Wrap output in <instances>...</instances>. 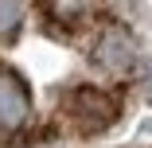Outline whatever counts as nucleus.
<instances>
[{"label":"nucleus","mask_w":152,"mask_h":148,"mask_svg":"<svg viewBox=\"0 0 152 148\" xmlns=\"http://www.w3.org/2000/svg\"><path fill=\"white\" fill-rule=\"evenodd\" d=\"M117 113H121L117 98L105 94V90H98V86H78V90H70L66 101H63V121L74 133H82V136L109 129L117 121Z\"/></svg>","instance_id":"1"},{"label":"nucleus","mask_w":152,"mask_h":148,"mask_svg":"<svg viewBox=\"0 0 152 148\" xmlns=\"http://www.w3.org/2000/svg\"><path fill=\"white\" fill-rule=\"evenodd\" d=\"M31 121V90H27V82L12 70L0 74V133H20L27 129Z\"/></svg>","instance_id":"2"},{"label":"nucleus","mask_w":152,"mask_h":148,"mask_svg":"<svg viewBox=\"0 0 152 148\" xmlns=\"http://www.w3.org/2000/svg\"><path fill=\"white\" fill-rule=\"evenodd\" d=\"M94 63L102 66V70H109V74H125L133 63H137V43H133V35L125 31V27H102V35H98V43H94Z\"/></svg>","instance_id":"3"},{"label":"nucleus","mask_w":152,"mask_h":148,"mask_svg":"<svg viewBox=\"0 0 152 148\" xmlns=\"http://www.w3.org/2000/svg\"><path fill=\"white\" fill-rule=\"evenodd\" d=\"M43 12L58 27H78L90 12H94V0H43Z\"/></svg>","instance_id":"4"},{"label":"nucleus","mask_w":152,"mask_h":148,"mask_svg":"<svg viewBox=\"0 0 152 148\" xmlns=\"http://www.w3.org/2000/svg\"><path fill=\"white\" fill-rule=\"evenodd\" d=\"M31 0H0V43H12L27 20Z\"/></svg>","instance_id":"5"},{"label":"nucleus","mask_w":152,"mask_h":148,"mask_svg":"<svg viewBox=\"0 0 152 148\" xmlns=\"http://www.w3.org/2000/svg\"><path fill=\"white\" fill-rule=\"evenodd\" d=\"M144 94H148V101H152V66H148V74H144Z\"/></svg>","instance_id":"6"},{"label":"nucleus","mask_w":152,"mask_h":148,"mask_svg":"<svg viewBox=\"0 0 152 148\" xmlns=\"http://www.w3.org/2000/svg\"><path fill=\"white\" fill-rule=\"evenodd\" d=\"M0 74H4V70H0Z\"/></svg>","instance_id":"7"}]
</instances>
